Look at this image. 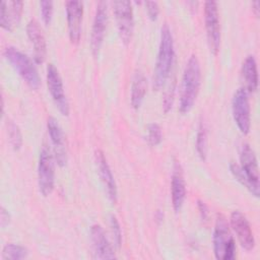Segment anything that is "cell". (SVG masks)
I'll return each mask as SVG.
<instances>
[{"label":"cell","instance_id":"obj_1","mask_svg":"<svg viewBox=\"0 0 260 260\" xmlns=\"http://www.w3.org/2000/svg\"><path fill=\"white\" fill-rule=\"evenodd\" d=\"M200 79V63L196 55H191L186 63L180 88L179 110L182 114L188 113L193 108L199 92Z\"/></svg>","mask_w":260,"mask_h":260},{"label":"cell","instance_id":"obj_2","mask_svg":"<svg viewBox=\"0 0 260 260\" xmlns=\"http://www.w3.org/2000/svg\"><path fill=\"white\" fill-rule=\"evenodd\" d=\"M174 56L175 52L172 31L169 25L165 23L160 30V42L152 77V86L154 89L158 90L165 85L172 70Z\"/></svg>","mask_w":260,"mask_h":260},{"label":"cell","instance_id":"obj_3","mask_svg":"<svg viewBox=\"0 0 260 260\" xmlns=\"http://www.w3.org/2000/svg\"><path fill=\"white\" fill-rule=\"evenodd\" d=\"M4 57L32 89L39 88L41 85V77L36 65L27 55L15 47L9 46L4 50Z\"/></svg>","mask_w":260,"mask_h":260},{"label":"cell","instance_id":"obj_4","mask_svg":"<svg viewBox=\"0 0 260 260\" xmlns=\"http://www.w3.org/2000/svg\"><path fill=\"white\" fill-rule=\"evenodd\" d=\"M213 253L216 259L233 260L236 258V244L226 218L217 214L212 236Z\"/></svg>","mask_w":260,"mask_h":260},{"label":"cell","instance_id":"obj_5","mask_svg":"<svg viewBox=\"0 0 260 260\" xmlns=\"http://www.w3.org/2000/svg\"><path fill=\"white\" fill-rule=\"evenodd\" d=\"M55 183V162L51 150L43 146L40 151L38 165V184L41 193L48 196L52 193Z\"/></svg>","mask_w":260,"mask_h":260},{"label":"cell","instance_id":"obj_6","mask_svg":"<svg viewBox=\"0 0 260 260\" xmlns=\"http://www.w3.org/2000/svg\"><path fill=\"white\" fill-rule=\"evenodd\" d=\"M233 118L239 130L243 134H248L251 127V112L249 103V92L245 87L238 88L232 101Z\"/></svg>","mask_w":260,"mask_h":260},{"label":"cell","instance_id":"obj_7","mask_svg":"<svg viewBox=\"0 0 260 260\" xmlns=\"http://www.w3.org/2000/svg\"><path fill=\"white\" fill-rule=\"evenodd\" d=\"M240 160L241 169L244 172L249 185L250 192L255 196L259 197V169L258 162L254 150L248 143H244L240 151Z\"/></svg>","mask_w":260,"mask_h":260},{"label":"cell","instance_id":"obj_8","mask_svg":"<svg viewBox=\"0 0 260 260\" xmlns=\"http://www.w3.org/2000/svg\"><path fill=\"white\" fill-rule=\"evenodd\" d=\"M113 10L120 39L124 44H128L131 40L134 26L132 4L129 1H115L113 2Z\"/></svg>","mask_w":260,"mask_h":260},{"label":"cell","instance_id":"obj_9","mask_svg":"<svg viewBox=\"0 0 260 260\" xmlns=\"http://www.w3.org/2000/svg\"><path fill=\"white\" fill-rule=\"evenodd\" d=\"M204 20L210 51L216 54L220 44V24L218 7L215 1H206L204 3Z\"/></svg>","mask_w":260,"mask_h":260},{"label":"cell","instance_id":"obj_10","mask_svg":"<svg viewBox=\"0 0 260 260\" xmlns=\"http://www.w3.org/2000/svg\"><path fill=\"white\" fill-rule=\"evenodd\" d=\"M47 85L51 96L58 108L59 112L67 116L69 114V103L64 91V86L62 82V78L58 69L54 66V64H49L47 67Z\"/></svg>","mask_w":260,"mask_h":260},{"label":"cell","instance_id":"obj_11","mask_svg":"<svg viewBox=\"0 0 260 260\" xmlns=\"http://www.w3.org/2000/svg\"><path fill=\"white\" fill-rule=\"evenodd\" d=\"M108 23V6L105 1H100L96 4L95 14L93 18L91 37H90V47L92 54L98 56L103 45L105 31Z\"/></svg>","mask_w":260,"mask_h":260},{"label":"cell","instance_id":"obj_12","mask_svg":"<svg viewBox=\"0 0 260 260\" xmlns=\"http://www.w3.org/2000/svg\"><path fill=\"white\" fill-rule=\"evenodd\" d=\"M230 223L241 246L245 250L251 251L255 247V238L247 217L241 211L235 210L231 214Z\"/></svg>","mask_w":260,"mask_h":260},{"label":"cell","instance_id":"obj_13","mask_svg":"<svg viewBox=\"0 0 260 260\" xmlns=\"http://www.w3.org/2000/svg\"><path fill=\"white\" fill-rule=\"evenodd\" d=\"M94 160H95V165L98 168V172H99L101 181L104 185L107 195H108L109 199L115 203L117 201V197H118L117 185H116L114 176L112 174L111 168H110L108 160L105 156V153L101 149L95 150Z\"/></svg>","mask_w":260,"mask_h":260},{"label":"cell","instance_id":"obj_14","mask_svg":"<svg viewBox=\"0 0 260 260\" xmlns=\"http://www.w3.org/2000/svg\"><path fill=\"white\" fill-rule=\"evenodd\" d=\"M47 127L51 143L53 145L55 159L60 167H64L67 162V151L62 128L59 125L58 121L53 117H50L48 119Z\"/></svg>","mask_w":260,"mask_h":260},{"label":"cell","instance_id":"obj_15","mask_svg":"<svg viewBox=\"0 0 260 260\" xmlns=\"http://www.w3.org/2000/svg\"><path fill=\"white\" fill-rule=\"evenodd\" d=\"M66 15L69 39L72 44H77L81 36L83 3L81 1H67Z\"/></svg>","mask_w":260,"mask_h":260},{"label":"cell","instance_id":"obj_16","mask_svg":"<svg viewBox=\"0 0 260 260\" xmlns=\"http://www.w3.org/2000/svg\"><path fill=\"white\" fill-rule=\"evenodd\" d=\"M26 32L34 48L35 61L38 64L43 63L47 55V43H46V38L43 32V29L40 23L35 18H31L27 22Z\"/></svg>","mask_w":260,"mask_h":260},{"label":"cell","instance_id":"obj_17","mask_svg":"<svg viewBox=\"0 0 260 260\" xmlns=\"http://www.w3.org/2000/svg\"><path fill=\"white\" fill-rule=\"evenodd\" d=\"M171 196H172L173 208L176 212H179L186 198V184L183 176L182 167L178 161H176L173 167L172 182H171Z\"/></svg>","mask_w":260,"mask_h":260},{"label":"cell","instance_id":"obj_18","mask_svg":"<svg viewBox=\"0 0 260 260\" xmlns=\"http://www.w3.org/2000/svg\"><path fill=\"white\" fill-rule=\"evenodd\" d=\"M22 7V1H2L0 23L4 29L11 31L15 26H17L21 18Z\"/></svg>","mask_w":260,"mask_h":260},{"label":"cell","instance_id":"obj_19","mask_svg":"<svg viewBox=\"0 0 260 260\" xmlns=\"http://www.w3.org/2000/svg\"><path fill=\"white\" fill-rule=\"evenodd\" d=\"M90 239L98 259H114L116 258L114 249L110 244L104 229L100 224H93L90 228Z\"/></svg>","mask_w":260,"mask_h":260},{"label":"cell","instance_id":"obj_20","mask_svg":"<svg viewBox=\"0 0 260 260\" xmlns=\"http://www.w3.org/2000/svg\"><path fill=\"white\" fill-rule=\"evenodd\" d=\"M242 78L245 83L243 87L246 88L248 92L256 91L258 87V72H257V62L253 55H248L242 64Z\"/></svg>","mask_w":260,"mask_h":260},{"label":"cell","instance_id":"obj_21","mask_svg":"<svg viewBox=\"0 0 260 260\" xmlns=\"http://www.w3.org/2000/svg\"><path fill=\"white\" fill-rule=\"evenodd\" d=\"M146 88L147 80L144 74L140 70H137L134 73L131 85V105L134 109H138L141 106L146 93Z\"/></svg>","mask_w":260,"mask_h":260},{"label":"cell","instance_id":"obj_22","mask_svg":"<svg viewBox=\"0 0 260 260\" xmlns=\"http://www.w3.org/2000/svg\"><path fill=\"white\" fill-rule=\"evenodd\" d=\"M28 256L26 248L16 244H7L2 250V258L5 260L25 259Z\"/></svg>","mask_w":260,"mask_h":260},{"label":"cell","instance_id":"obj_23","mask_svg":"<svg viewBox=\"0 0 260 260\" xmlns=\"http://www.w3.org/2000/svg\"><path fill=\"white\" fill-rule=\"evenodd\" d=\"M196 150L202 160H205L207 155V131L201 123L196 136Z\"/></svg>","mask_w":260,"mask_h":260},{"label":"cell","instance_id":"obj_24","mask_svg":"<svg viewBox=\"0 0 260 260\" xmlns=\"http://www.w3.org/2000/svg\"><path fill=\"white\" fill-rule=\"evenodd\" d=\"M7 132L10 144L12 145L13 149L18 150L22 144V136L18 126L12 121H7Z\"/></svg>","mask_w":260,"mask_h":260},{"label":"cell","instance_id":"obj_25","mask_svg":"<svg viewBox=\"0 0 260 260\" xmlns=\"http://www.w3.org/2000/svg\"><path fill=\"white\" fill-rule=\"evenodd\" d=\"M162 139L161 128L156 123H151L147 127V140L150 145L155 146L160 143Z\"/></svg>","mask_w":260,"mask_h":260},{"label":"cell","instance_id":"obj_26","mask_svg":"<svg viewBox=\"0 0 260 260\" xmlns=\"http://www.w3.org/2000/svg\"><path fill=\"white\" fill-rule=\"evenodd\" d=\"M41 7V15L43 18V21L45 24H50L53 16V2L52 1H41L40 2Z\"/></svg>","mask_w":260,"mask_h":260},{"label":"cell","instance_id":"obj_27","mask_svg":"<svg viewBox=\"0 0 260 260\" xmlns=\"http://www.w3.org/2000/svg\"><path fill=\"white\" fill-rule=\"evenodd\" d=\"M110 226H111L115 245L117 248H119L122 243V233H121V228H120L119 221L117 220L115 215H111V217H110Z\"/></svg>","mask_w":260,"mask_h":260},{"label":"cell","instance_id":"obj_28","mask_svg":"<svg viewBox=\"0 0 260 260\" xmlns=\"http://www.w3.org/2000/svg\"><path fill=\"white\" fill-rule=\"evenodd\" d=\"M230 170H231L233 176L237 179V181H239L243 186H245L248 190H250L249 182H248V180H247V178H246L244 172L242 171L241 167H240L238 164H236V162H231V165H230Z\"/></svg>","mask_w":260,"mask_h":260},{"label":"cell","instance_id":"obj_29","mask_svg":"<svg viewBox=\"0 0 260 260\" xmlns=\"http://www.w3.org/2000/svg\"><path fill=\"white\" fill-rule=\"evenodd\" d=\"M144 5L146 7V11H147V14H148L149 18L152 19V20H155L157 18L158 12H159V8H158L157 2H155V1H147V2H144Z\"/></svg>","mask_w":260,"mask_h":260},{"label":"cell","instance_id":"obj_30","mask_svg":"<svg viewBox=\"0 0 260 260\" xmlns=\"http://www.w3.org/2000/svg\"><path fill=\"white\" fill-rule=\"evenodd\" d=\"M0 217H1V226L2 228H5L8 223H9V214L8 212L6 211V209L4 207H1V214H0Z\"/></svg>","mask_w":260,"mask_h":260},{"label":"cell","instance_id":"obj_31","mask_svg":"<svg viewBox=\"0 0 260 260\" xmlns=\"http://www.w3.org/2000/svg\"><path fill=\"white\" fill-rule=\"evenodd\" d=\"M199 204H198V206H199V209H200V212H201V214H202V218H204V219H206V217H207V207H206V205L203 203V202H198Z\"/></svg>","mask_w":260,"mask_h":260},{"label":"cell","instance_id":"obj_32","mask_svg":"<svg viewBox=\"0 0 260 260\" xmlns=\"http://www.w3.org/2000/svg\"><path fill=\"white\" fill-rule=\"evenodd\" d=\"M259 5H260L259 1H255V2H253V4H252V6H253V11H254V13L256 14V16L259 15Z\"/></svg>","mask_w":260,"mask_h":260}]
</instances>
